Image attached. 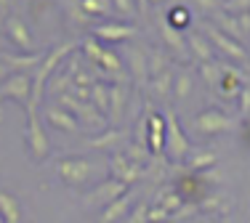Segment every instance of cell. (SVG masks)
Listing matches in <instances>:
<instances>
[{
	"label": "cell",
	"mask_w": 250,
	"mask_h": 223,
	"mask_svg": "<svg viewBox=\"0 0 250 223\" xmlns=\"http://www.w3.org/2000/svg\"><path fill=\"white\" fill-rule=\"evenodd\" d=\"M8 67H14V69H27V67H32V64H38L40 61V56L35 54V56H29V58H14V56H5L3 58Z\"/></svg>",
	"instance_id": "cell-12"
},
{
	"label": "cell",
	"mask_w": 250,
	"mask_h": 223,
	"mask_svg": "<svg viewBox=\"0 0 250 223\" xmlns=\"http://www.w3.org/2000/svg\"><path fill=\"white\" fill-rule=\"evenodd\" d=\"M112 5H115L117 11H123V14H128V16L136 14V3H133V0H112Z\"/></svg>",
	"instance_id": "cell-17"
},
{
	"label": "cell",
	"mask_w": 250,
	"mask_h": 223,
	"mask_svg": "<svg viewBox=\"0 0 250 223\" xmlns=\"http://www.w3.org/2000/svg\"><path fill=\"white\" fill-rule=\"evenodd\" d=\"M48 120H51L53 125H56V128H67L69 133L75 130V120H72V117H67V114H64V112H62V114H59L56 109H51V112H48Z\"/></svg>",
	"instance_id": "cell-11"
},
{
	"label": "cell",
	"mask_w": 250,
	"mask_h": 223,
	"mask_svg": "<svg viewBox=\"0 0 250 223\" xmlns=\"http://www.w3.org/2000/svg\"><path fill=\"white\" fill-rule=\"evenodd\" d=\"M224 8H226V11H231V16H237V14H248V11H250V0H226Z\"/></svg>",
	"instance_id": "cell-13"
},
{
	"label": "cell",
	"mask_w": 250,
	"mask_h": 223,
	"mask_svg": "<svg viewBox=\"0 0 250 223\" xmlns=\"http://www.w3.org/2000/svg\"><path fill=\"white\" fill-rule=\"evenodd\" d=\"M168 125H170V144H168V151H170L173 157H184V151L189 149V144L184 141L181 133H178V125H176L173 117H168Z\"/></svg>",
	"instance_id": "cell-7"
},
{
	"label": "cell",
	"mask_w": 250,
	"mask_h": 223,
	"mask_svg": "<svg viewBox=\"0 0 250 223\" xmlns=\"http://www.w3.org/2000/svg\"><path fill=\"white\" fill-rule=\"evenodd\" d=\"M77 3L88 16H106L112 11V0H77Z\"/></svg>",
	"instance_id": "cell-8"
},
{
	"label": "cell",
	"mask_w": 250,
	"mask_h": 223,
	"mask_svg": "<svg viewBox=\"0 0 250 223\" xmlns=\"http://www.w3.org/2000/svg\"><path fill=\"white\" fill-rule=\"evenodd\" d=\"M231 122L226 120L221 112H202L197 117V128L202 133H218V130H226Z\"/></svg>",
	"instance_id": "cell-3"
},
{
	"label": "cell",
	"mask_w": 250,
	"mask_h": 223,
	"mask_svg": "<svg viewBox=\"0 0 250 223\" xmlns=\"http://www.w3.org/2000/svg\"><path fill=\"white\" fill-rule=\"evenodd\" d=\"M88 170H91V165H88V162H83V160H72V162L59 165V173H62L64 178H69V181H83Z\"/></svg>",
	"instance_id": "cell-6"
},
{
	"label": "cell",
	"mask_w": 250,
	"mask_h": 223,
	"mask_svg": "<svg viewBox=\"0 0 250 223\" xmlns=\"http://www.w3.org/2000/svg\"><path fill=\"white\" fill-rule=\"evenodd\" d=\"M189 45L194 48V54H197V56L202 58V61H208V58L213 56V48H210V45H208L205 40L200 37V35H192V37H189Z\"/></svg>",
	"instance_id": "cell-10"
},
{
	"label": "cell",
	"mask_w": 250,
	"mask_h": 223,
	"mask_svg": "<svg viewBox=\"0 0 250 223\" xmlns=\"http://www.w3.org/2000/svg\"><path fill=\"white\" fill-rule=\"evenodd\" d=\"M168 24L173 27V29L189 27V11L187 8H170L168 11Z\"/></svg>",
	"instance_id": "cell-9"
},
{
	"label": "cell",
	"mask_w": 250,
	"mask_h": 223,
	"mask_svg": "<svg viewBox=\"0 0 250 223\" xmlns=\"http://www.w3.org/2000/svg\"><path fill=\"white\" fill-rule=\"evenodd\" d=\"M154 85H157V93H168V88H170V74H168V72H160V77L154 80Z\"/></svg>",
	"instance_id": "cell-18"
},
{
	"label": "cell",
	"mask_w": 250,
	"mask_h": 223,
	"mask_svg": "<svg viewBox=\"0 0 250 223\" xmlns=\"http://www.w3.org/2000/svg\"><path fill=\"white\" fill-rule=\"evenodd\" d=\"M202 8H213V5H218V0H197Z\"/></svg>",
	"instance_id": "cell-20"
},
{
	"label": "cell",
	"mask_w": 250,
	"mask_h": 223,
	"mask_svg": "<svg viewBox=\"0 0 250 223\" xmlns=\"http://www.w3.org/2000/svg\"><path fill=\"white\" fill-rule=\"evenodd\" d=\"M101 91H104V88H91V91H88V96H91L93 98V101H96V107L99 109H106V93H101Z\"/></svg>",
	"instance_id": "cell-16"
},
{
	"label": "cell",
	"mask_w": 250,
	"mask_h": 223,
	"mask_svg": "<svg viewBox=\"0 0 250 223\" xmlns=\"http://www.w3.org/2000/svg\"><path fill=\"white\" fill-rule=\"evenodd\" d=\"M160 144H163V122H160V117H152V146H154V151H160Z\"/></svg>",
	"instance_id": "cell-14"
},
{
	"label": "cell",
	"mask_w": 250,
	"mask_h": 223,
	"mask_svg": "<svg viewBox=\"0 0 250 223\" xmlns=\"http://www.w3.org/2000/svg\"><path fill=\"white\" fill-rule=\"evenodd\" d=\"M136 29L133 27H125V24H106V27H96L93 29V35L101 40H125V37H130Z\"/></svg>",
	"instance_id": "cell-5"
},
{
	"label": "cell",
	"mask_w": 250,
	"mask_h": 223,
	"mask_svg": "<svg viewBox=\"0 0 250 223\" xmlns=\"http://www.w3.org/2000/svg\"><path fill=\"white\" fill-rule=\"evenodd\" d=\"M210 37H213V43H216L224 54H229L231 58H240V61H245V58H248V54L242 51V45L237 43L234 37H226V35L218 32V29H210Z\"/></svg>",
	"instance_id": "cell-4"
},
{
	"label": "cell",
	"mask_w": 250,
	"mask_h": 223,
	"mask_svg": "<svg viewBox=\"0 0 250 223\" xmlns=\"http://www.w3.org/2000/svg\"><path fill=\"white\" fill-rule=\"evenodd\" d=\"M5 74H8V64H5V61H0V80H3Z\"/></svg>",
	"instance_id": "cell-21"
},
{
	"label": "cell",
	"mask_w": 250,
	"mask_h": 223,
	"mask_svg": "<svg viewBox=\"0 0 250 223\" xmlns=\"http://www.w3.org/2000/svg\"><path fill=\"white\" fill-rule=\"evenodd\" d=\"M218 24H221L229 35H234V37H240V35H242L240 24H237V16H231V19H229V16H221V19H218Z\"/></svg>",
	"instance_id": "cell-15"
},
{
	"label": "cell",
	"mask_w": 250,
	"mask_h": 223,
	"mask_svg": "<svg viewBox=\"0 0 250 223\" xmlns=\"http://www.w3.org/2000/svg\"><path fill=\"white\" fill-rule=\"evenodd\" d=\"M189 91H192V83H189L187 74H181V77H178V85H176V93L178 96H187Z\"/></svg>",
	"instance_id": "cell-19"
},
{
	"label": "cell",
	"mask_w": 250,
	"mask_h": 223,
	"mask_svg": "<svg viewBox=\"0 0 250 223\" xmlns=\"http://www.w3.org/2000/svg\"><path fill=\"white\" fill-rule=\"evenodd\" d=\"M5 32H8V37L19 45V51H32V35H29V29L21 19L11 16V19L5 21Z\"/></svg>",
	"instance_id": "cell-2"
},
{
	"label": "cell",
	"mask_w": 250,
	"mask_h": 223,
	"mask_svg": "<svg viewBox=\"0 0 250 223\" xmlns=\"http://www.w3.org/2000/svg\"><path fill=\"white\" fill-rule=\"evenodd\" d=\"M29 77L27 74H14L8 77L3 85H0V98H19V101H27L29 96Z\"/></svg>",
	"instance_id": "cell-1"
},
{
	"label": "cell",
	"mask_w": 250,
	"mask_h": 223,
	"mask_svg": "<svg viewBox=\"0 0 250 223\" xmlns=\"http://www.w3.org/2000/svg\"><path fill=\"white\" fill-rule=\"evenodd\" d=\"M136 3H139V5H141V8H144V5H146V3H149V0H136Z\"/></svg>",
	"instance_id": "cell-22"
}]
</instances>
